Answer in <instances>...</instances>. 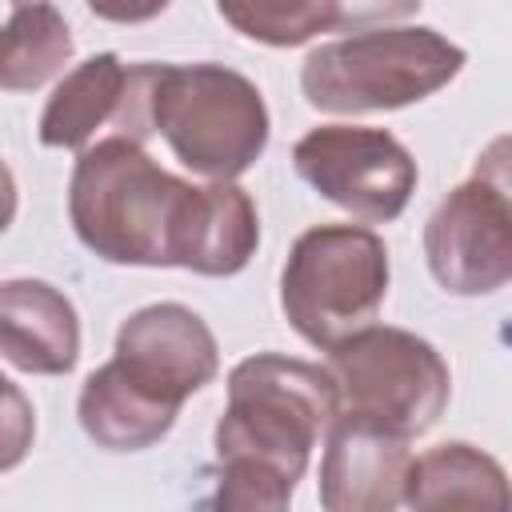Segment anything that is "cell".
<instances>
[{"instance_id": "obj_13", "label": "cell", "mask_w": 512, "mask_h": 512, "mask_svg": "<svg viewBox=\"0 0 512 512\" xmlns=\"http://www.w3.org/2000/svg\"><path fill=\"white\" fill-rule=\"evenodd\" d=\"M260 244V216L252 196L232 180H212L192 192L180 240L176 268L200 276H236Z\"/></svg>"}, {"instance_id": "obj_21", "label": "cell", "mask_w": 512, "mask_h": 512, "mask_svg": "<svg viewBox=\"0 0 512 512\" xmlns=\"http://www.w3.org/2000/svg\"><path fill=\"white\" fill-rule=\"evenodd\" d=\"M100 20H112V24H144V20H156L172 0H84Z\"/></svg>"}, {"instance_id": "obj_10", "label": "cell", "mask_w": 512, "mask_h": 512, "mask_svg": "<svg viewBox=\"0 0 512 512\" xmlns=\"http://www.w3.org/2000/svg\"><path fill=\"white\" fill-rule=\"evenodd\" d=\"M112 360L120 372L152 392L156 400L180 408L196 396L220 368V348L212 328L184 304H148L132 312L116 332Z\"/></svg>"}, {"instance_id": "obj_20", "label": "cell", "mask_w": 512, "mask_h": 512, "mask_svg": "<svg viewBox=\"0 0 512 512\" xmlns=\"http://www.w3.org/2000/svg\"><path fill=\"white\" fill-rule=\"evenodd\" d=\"M472 176H484L488 184H496L508 200H512V132L488 140L472 164Z\"/></svg>"}, {"instance_id": "obj_5", "label": "cell", "mask_w": 512, "mask_h": 512, "mask_svg": "<svg viewBox=\"0 0 512 512\" xmlns=\"http://www.w3.org/2000/svg\"><path fill=\"white\" fill-rule=\"evenodd\" d=\"M388 296V248L364 224H316L296 236L280 272V308L312 348L368 328Z\"/></svg>"}, {"instance_id": "obj_7", "label": "cell", "mask_w": 512, "mask_h": 512, "mask_svg": "<svg viewBox=\"0 0 512 512\" xmlns=\"http://www.w3.org/2000/svg\"><path fill=\"white\" fill-rule=\"evenodd\" d=\"M292 164L304 184L364 224L396 220L420 180L412 152L392 132L364 124H320L304 132Z\"/></svg>"}, {"instance_id": "obj_3", "label": "cell", "mask_w": 512, "mask_h": 512, "mask_svg": "<svg viewBox=\"0 0 512 512\" xmlns=\"http://www.w3.org/2000/svg\"><path fill=\"white\" fill-rule=\"evenodd\" d=\"M464 68V48L436 28L384 24L328 40L304 56L300 92L316 112L360 116L428 100Z\"/></svg>"}, {"instance_id": "obj_9", "label": "cell", "mask_w": 512, "mask_h": 512, "mask_svg": "<svg viewBox=\"0 0 512 512\" xmlns=\"http://www.w3.org/2000/svg\"><path fill=\"white\" fill-rule=\"evenodd\" d=\"M152 84L156 64H124L112 52H100L76 64L40 112V144L84 152L104 136L148 140L152 128Z\"/></svg>"}, {"instance_id": "obj_19", "label": "cell", "mask_w": 512, "mask_h": 512, "mask_svg": "<svg viewBox=\"0 0 512 512\" xmlns=\"http://www.w3.org/2000/svg\"><path fill=\"white\" fill-rule=\"evenodd\" d=\"M4 404H8V420H4V460H0V468L8 472V468L20 464V456L32 440V408L24 404V396L12 380H4Z\"/></svg>"}, {"instance_id": "obj_18", "label": "cell", "mask_w": 512, "mask_h": 512, "mask_svg": "<svg viewBox=\"0 0 512 512\" xmlns=\"http://www.w3.org/2000/svg\"><path fill=\"white\" fill-rule=\"evenodd\" d=\"M420 8V0H340V28L364 32V28H384L392 20H404Z\"/></svg>"}, {"instance_id": "obj_14", "label": "cell", "mask_w": 512, "mask_h": 512, "mask_svg": "<svg viewBox=\"0 0 512 512\" xmlns=\"http://www.w3.org/2000/svg\"><path fill=\"white\" fill-rule=\"evenodd\" d=\"M76 416L88 440H96L108 452H140L164 440L180 416V408L156 400L140 384H132L116 360L100 364L76 400Z\"/></svg>"}, {"instance_id": "obj_11", "label": "cell", "mask_w": 512, "mask_h": 512, "mask_svg": "<svg viewBox=\"0 0 512 512\" xmlns=\"http://www.w3.org/2000/svg\"><path fill=\"white\" fill-rule=\"evenodd\" d=\"M408 436L380 424L336 416L324 436L320 460V504L328 512H384L404 504L408 488Z\"/></svg>"}, {"instance_id": "obj_16", "label": "cell", "mask_w": 512, "mask_h": 512, "mask_svg": "<svg viewBox=\"0 0 512 512\" xmlns=\"http://www.w3.org/2000/svg\"><path fill=\"white\" fill-rule=\"evenodd\" d=\"M72 60L68 20L48 0H16L4 24L0 84L4 92H36Z\"/></svg>"}, {"instance_id": "obj_12", "label": "cell", "mask_w": 512, "mask_h": 512, "mask_svg": "<svg viewBox=\"0 0 512 512\" xmlns=\"http://www.w3.org/2000/svg\"><path fill=\"white\" fill-rule=\"evenodd\" d=\"M0 352L16 372L64 376L80 360V320L72 300L48 280H4Z\"/></svg>"}, {"instance_id": "obj_8", "label": "cell", "mask_w": 512, "mask_h": 512, "mask_svg": "<svg viewBox=\"0 0 512 512\" xmlns=\"http://www.w3.org/2000/svg\"><path fill=\"white\" fill-rule=\"evenodd\" d=\"M424 260L452 296H492L512 284V200L484 176L456 184L424 224Z\"/></svg>"}, {"instance_id": "obj_17", "label": "cell", "mask_w": 512, "mask_h": 512, "mask_svg": "<svg viewBox=\"0 0 512 512\" xmlns=\"http://www.w3.org/2000/svg\"><path fill=\"white\" fill-rule=\"evenodd\" d=\"M224 24L268 48H296L340 28V0H216Z\"/></svg>"}, {"instance_id": "obj_15", "label": "cell", "mask_w": 512, "mask_h": 512, "mask_svg": "<svg viewBox=\"0 0 512 512\" xmlns=\"http://www.w3.org/2000/svg\"><path fill=\"white\" fill-rule=\"evenodd\" d=\"M404 504L508 512L512 508V480L488 452H480L464 440H452V444H436V448L412 456Z\"/></svg>"}, {"instance_id": "obj_2", "label": "cell", "mask_w": 512, "mask_h": 512, "mask_svg": "<svg viewBox=\"0 0 512 512\" xmlns=\"http://www.w3.org/2000/svg\"><path fill=\"white\" fill-rule=\"evenodd\" d=\"M196 184L164 172L140 140L104 136L76 156L68 216L88 252L108 264L176 268V240Z\"/></svg>"}, {"instance_id": "obj_6", "label": "cell", "mask_w": 512, "mask_h": 512, "mask_svg": "<svg viewBox=\"0 0 512 512\" xmlns=\"http://www.w3.org/2000/svg\"><path fill=\"white\" fill-rule=\"evenodd\" d=\"M328 372L344 416L380 424L408 440L428 432L452 396L444 356L424 336L388 324H368L328 348Z\"/></svg>"}, {"instance_id": "obj_1", "label": "cell", "mask_w": 512, "mask_h": 512, "mask_svg": "<svg viewBox=\"0 0 512 512\" xmlns=\"http://www.w3.org/2000/svg\"><path fill=\"white\" fill-rule=\"evenodd\" d=\"M340 416L328 364L256 352L228 372V404L216 424V504L276 512L292 500L312 448Z\"/></svg>"}, {"instance_id": "obj_4", "label": "cell", "mask_w": 512, "mask_h": 512, "mask_svg": "<svg viewBox=\"0 0 512 512\" xmlns=\"http://www.w3.org/2000/svg\"><path fill=\"white\" fill-rule=\"evenodd\" d=\"M152 128L172 156L204 180L244 176L268 148L260 88L224 64H156Z\"/></svg>"}]
</instances>
